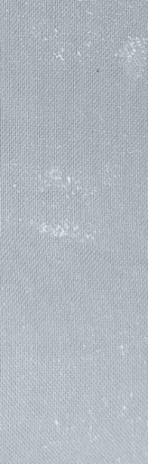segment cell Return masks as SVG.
Wrapping results in <instances>:
<instances>
[{
  "mask_svg": "<svg viewBox=\"0 0 148 464\" xmlns=\"http://www.w3.org/2000/svg\"><path fill=\"white\" fill-rule=\"evenodd\" d=\"M30 226L36 227L40 232L49 233L52 236H71L73 238H79L80 239H91L92 236L87 232V228L82 230L80 227H76L73 224L64 223L58 224L57 226L48 225L45 223H36L34 222H24Z\"/></svg>",
  "mask_w": 148,
  "mask_h": 464,
  "instance_id": "1",
  "label": "cell"
}]
</instances>
